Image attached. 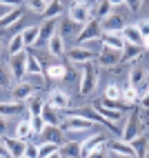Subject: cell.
Segmentation results:
<instances>
[{"label":"cell","mask_w":149,"mask_h":158,"mask_svg":"<svg viewBox=\"0 0 149 158\" xmlns=\"http://www.w3.org/2000/svg\"><path fill=\"white\" fill-rule=\"evenodd\" d=\"M98 85V67L93 65V62H82V76H80V94L82 96H87L91 94Z\"/></svg>","instance_id":"cell-1"},{"label":"cell","mask_w":149,"mask_h":158,"mask_svg":"<svg viewBox=\"0 0 149 158\" xmlns=\"http://www.w3.org/2000/svg\"><path fill=\"white\" fill-rule=\"evenodd\" d=\"M69 18L76 25L82 27L85 23H89V20L93 18V7L87 2V0H76V2L69 7Z\"/></svg>","instance_id":"cell-2"},{"label":"cell","mask_w":149,"mask_h":158,"mask_svg":"<svg viewBox=\"0 0 149 158\" xmlns=\"http://www.w3.org/2000/svg\"><path fill=\"white\" fill-rule=\"evenodd\" d=\"M102 34V27H100V20L91 18L89 23H85L80 34H78V45H87V43H96Z\"/></svg>","instance_id":"cell-3"},{"label":"cell","mask_w":149,"mask_h":158,"mask_svg":"<svg viewBox=\"0 0 149 158\" xmlns=\"http://www.w3.org/2000/svg\"><path fill=\"white\" fill-rule=\"evenodd\" d=\"M91 127H93V120H89L87 116H82V114H71L60 129L71 134V131H89Z\"/></svg>","instance_id":"cell-4"},{"label":"cell","mask_w":149,"mask_h":158,"mask_svg":"<svg viewBox=\"0 0 149 158\" xmlns=\"http://www.w3.org/2000/svg\"><path fill=\"white\" fill-rule=\"evenodd\" d=\"M105 154L109 156H127V158H136L134 147L127 140H107L105 143Z\"/></svg>","instance_id":"cell-5"},{"label":"cell","mask_w":149,"mask_h":158,"mask_svg":"<svg viewBox=\"0 0 149 158\" xmlns=\"http://www.w3.org/2000/svg\"><path fill=\"white\" fill-rule=\"evenodd\" d=\"M9 71L16 80H23L27 76V54L20 51V54H11V60H9Z\"/></svg>","instance_id":"cell-6"},{"label":"cell","mask_w":149,"mask_h":158,"mask_svg":"<svg viewBox=\"0 0 149 158\" xmlns=\"http://www.w3.org/2000/svg\"><path fill=\"white\" fill-rule=\"evenodd\" d=\"M138 123H140V116H138V111L134 109V111L129 114V118H127L125 127L120 129V138H122V140H131L134 136L140 134V129H138Z\"/></svg>","instance_id":"cell-7"},{"label":"cell","mask_w":149,"mask_h":158,"mask_svg":"<svg viewBox=\"0 0 149 158\" xmlns=\"http://www.w3.org/2000/svg\"><path fill=\"white\" fill-rule=\"evenodd\" d=\"M120 36H122L125 43H129V45H140L143 49H147V40H143V36H140V31H138L136 25H125V27L120 29Z\"/></svg>","instance_id":"cell-8"},{"label":"cell","mask_w":149,"mask_h":158,"mask_svg":"<svg viewBox=\"0 0 149 158\" xmlns=\"http://www.w3.org/2000/svg\"><path fill=\"white\" fill-rule=\"evenodd\" d=\"M65 54L69 56V60L78 62V65H82V62H89V60H93V51H91L87 45H78V47H73V49L65 51Z\"/></svg>","instance_id":"cell-9"},{"label":"cell","mask_w":149,"mask_h":158,"mask_svg":"<svg viewBox=\"0 0 149 158\" xmlns=\"http://www.w3.org/2000/svg\"><path fill=\"white\" fill-rule=\"evenodd\" d=\"M98 62H100L102 67H114V65H118V62H120V51L102 45V51H100V56H98Z\"/></svg>","instance_id":"cell-10"},{"label":"cell","mask_w":149,"mask_h":158,"mask_svg":"<svg viewBox=\"0 0 149 158\" xmlns=\"http://www.w3.org/2000/svg\"><path fill=\"white\" fill-rule=\"evenodd\" d=\"M2 140V145H5V149L9 152V156H16V158H23V154H25V140H20V138H0Z\"/></svg>","instance_id":"cell-11"},{"label":"cell","mask_w":149,"mask_h":158,"mask_svg":"<svg viewBox=\"0 0 149 158\" xmlns=\"http://www.w3.org/2000/svg\"><path fill=\"white\" fill-rule=\"evenodd\" d=\"M98 40H102L105 47H111V49H118V51L125 47V40L120 36V31H105V34H100Z\"/></svg>","instance_id":"cell-12"},{"label":"cell","mask_w":149,"mask_h":158,"mask_svg":"<svg viewBox=\"0 0 149 158\" xmlns=\"http://www.w3.org/2000/svg\"><path fill=\"white\" fill-rule=\"evenodd\" d=\"M47 102L51 105V107H56V109L60 111V109H67L71 100H69V96H67V94L62 91V89H54V91L49 94V100H47Z\"/></svg>","instance_id":"cell-13"},{"label":"cell","mask_w":149,"mask_h":158,"mask_svg":"<svg viewBox=\"0 0 149 158\" xmlns=\"http://www.w3.org/2000/svg\"><path fill=\"white\" fill-rule=\"evenodd\" d=\"M91 109L96 114H100L105 120H109V123H118L120 120V109H111V107H105L102 102H93L91 105Z\"/></svg>","instance_id":"cell-14"},{"label":"cell","mask_w":149,"mask_h":158,"mask_svg":"<svg viewBox=\"0 0 149 158\" xmlns=\"http://www.w3.org/2000/svg\"><path fill=\"white\" fill-rule=\"evenodd\" d=\"M20 20H23V7H11L2 18H0V29H7V27L20 23Z\"/></svg>","instance_id":"cell-15"},{"label":"cell","mask_w":149,"mask_h":158,"mask_svg":"<svg viewBox=\"0 0 149 158\" xmlns=\"http://www.w3.org/2000/svg\"><path fill=\"white\" fill-rule=\"evenodd\" d=\"M100 27L105 29V31H120L122 27H125V18L122 16H107V18H102L100 20Z\"/></svg>","instance_id":"cell-16"},{"label":"cell","mask_w":149,"mask_h":158,"mask_svg":"<svg viewBox=\"0 0 149 158\" xmlns=\"http://www.w3.org/2000/svg\"><path fill=\"white\" fill-rule=\"evenodd\" d=\"M131 147H134V154H136V158L138 156H147V134L143 131V134H138V136H134L131 140H127Z\"/></svg>","instance_id":"cell-17"},{"label":"cell","mask_w":149,"mask_h":158,"mask_svg":"<svg viewBox=\"0 0 149 158\" xmlns=\"http://www.w3.org/2000/svg\"><path fill=\"white\" fill-rule=\"evenodd\" d=\"M42 136H45V140H49V143L62 145V129L58 127V125H45V129H42Z\"/></svg>","instance_id":"cell-18"},{"label":"cell","mask_w":149,"mask_h":158,"mask_svg":"<svg viewBox=\"0 0 149 158\" xmlns=\"http://www.w3.org/2000/svg\"><path fill=\"white\" fill-rule=\"evenodd\" d=\"M47 47H49V54L51 56H62V54H65V38L54 34L47 40Z\"/></svg>","instance_id":"cell-19"},{"label":"cell","mask_w":149,"mask_h":158,"mask_svg":"<svg viewBox=\"0 0 149 158\" xmlns=\"http://www.w3.org/2000/svg\"><path fill=\"white\" fill-rule=\"evenodd\" d=\"M54 34H56V20L54 18H47L45 25L38 27V43H40V40H49Z\"/></svg>","instance_id":"cell-20"},{"label":"cell","mask_w":149,"mask_h":158,"mask_svg":"<svg viewBox=\"0 0 149 158\" xmlns=\"http://www.w3.org/2000/svg\"><path fill=\"white\" fill-rule=\"evenodd\" d=\"M40 116L45 118L47 125H60V118H58V109L56 107H51V105H42V109H40Z\"/></svg>","instance_id":"cell-21"},{"label":"cell","mask_w":149,"mask_h":158,"mask_svg":"<svg viewBox=\"0 0 149 158\" xmlns=\"http://www.w3.org/2000/svg\"><path fill=\"white\" fill-rule=\"evenodd\" d=\"M11 91H14V100H27L31 94H34V87L25 80H18V87L11 89Z\"/></svg>","instance_id":"cell-22"},{"label":"cell","mask_w":149,"mask_h":158,"mask_svg":"<svg viewBox=\"0 0 149 158\" xmlns=\"http://www.w3.org/2000/svg\"><path fill=\"white\" fill-rule=\"evenodd\" d=\"M102 140H105V136H100V134H96V136H91V138L82 140V143H80V156H87V158H89L91 149H93L98 143H102Z\"/></svg>","instance_id":"cell-23"},{"label":"cell","mask_w":149,"mask_h":158,"mask_svg":"<svg viewBox=\"0 0 149 158\" xmlns=\"http://www.w3.org/2000/svg\"><path fill=\"white\" fill-rule=\"evenodd\" d=\"M20 36H23V43H25V47L38 45V27H25L23 31H20Z\"/></svg>","instance_id":"cell-24"},{"label":"cell","mask_w":149,"mask_h":158,"mask_svg":"<svg viewBox=\"0 0 149 158\" xmlns=\"http://www.w3.org/2000/svg\"><path fill=\"white\" fill-rule=\"evenodd\" d=\"M23 111L20 100H11V102H0V116H16Z\"/></svg>","instance_id":"cell-25"},{"label":"cell","mask_w":149,"mask_h":158,"mask_svg":"<svg viewBox=\"0 0 149 158\" xmlns=\"http://www.w3.org/2000/svg\"><path fill=\"white\" fill-rule=\"evenodd\" d=\"M58 147L60 145H56V143H49V140H45L40 147H38V158H49V156H58Z\"/></svg>","instance_id":"cell-26"},{"label":"cell","mask_w":149,"mask_h":158,"mask_svg":"<svg viewBox=\"0 0 149 158\" xmlns=\"http://www.w3.org/2000/svg\"><path fill=\"white\" fill-rule=\"evenodd\" d=\"M60 11H62L60 0H49L47 7H45V11H42V16H45V20H47V18H58Z\"/></svg>","instance_id":"cell-27"},{"label":"cell","mask_w":149,"mask_h":158,"mask_svg":"<svg viewBox=\"0 0 149 158\" xmlns=\"http://www.w3.org/2000/svg\"><path fill=\"white\" fill-rule=\"evenodd\" d=\"M120 51H122V54H120L122 60H136L138 56H140V45H129V43H125V47H122Z\"/></svg>","instance_id":"cell-28"},{"label":"cell","mask_w":149,"mask_h":158,"mask_svg":"<svg viewBox=\"0 0 149 158\" xmlns=\"http://www.w3.org/2000/svg\"><path fill=\"white\" fill-rule=\"evenodd\" d=\"M27 73L29 76H42V65L36 56L27 54Z\"/></svg>","instance_id":"cell-29"},{"label":"cell","mask_w":149,"mask_h":158,"mask_svg":"<svg viewBox=\"0 0 149 158\" xmlns=\"http://www.w3.org/2000/svg\"><path fill=\"white\" fill-rule=\"evenodd\" d=\"M147 80V73H145V67H134L131 73H129V85L131 87H138L140 82Z\"/></svg>","instance_id":"cell-30"},{"label":"cell","mask_w":149,"mask_h":158,"mask_svg":"<svg viewBox=\"0 0 149 158\" xmlns=\"http://www.w3.org/2000/svg\"><path fill=\"white\" fill-rule=\"evenodd\" d=\"M120 100H122V105H136L138 100H136V89L131 87V85H127V87H122L120 89Z\"/></svg>","instance_id":"cell-31"},{"label":"cell","mask_w":149,"mask_h":158,"mask_svg":"<svg viewBox=\"0 0 149 158\" xmlns=\"http://www.w3.org/2000/svg\"><path fill=\"white\" fill-rule=\"evenodd\" d=\"M14 87V76L5 65H0V89H11Z\"/></svg>","instance_id":"cell-32"},{"label":"cell","mask_w":149,"mask_h":158,"mask_svg":"<svg viewBox=\"0 0 149 158\" xmlns=\"http://www.w3.org/2000/svg\"><path fill=\"white\" fill-rule=\"evenodd\" d=\"M58 156H80V143H69V145L62 143L58 147Z\"/></svg>","instance_id":"cell-33"},{"label":"cell","mask_w":149,"mask_h":158,"mask_svg":"<svg viewBox=\"0 0 149 158\" xmlns=\"http://www.w3.org/2000/svg\"><path fill=\"white\" fill-rule=\"evenodd\" d=\"M29 123H31V136H38V134H42V129H45V118H42L40 114H34L29 118Z\"/></svg>","instance_id":"cell-34"},{"label":"cell","mask_w":149,"mask_h":158,"mask_svg":"<svg viewBox=\"0 0 149 158\" xmlns=\"http://www.w3.org/2000/svg\"><path fill=\"white\" fill-rule=\"evenodd\" d=\"M29 136H31V123H29V120H20V123L16 125V138L27 140Z\"/></svg>","instance_id":"cell-35"},{"label":"cell","mask_w":149,"mask_h":158,"mask_svg":"<svg viewBox=\"0 0 149 158\" xmlns=\"http://www.w3.org/2000/svg\"><path fill=\"white\" fill-rule=\"evenodd\" d=\"M109 14H111V5L107 2V0H98V7H96V11H93V18L102 20V18H107Z\"/></svg>","instance_id":"cell-36"},{"label":"cell","mask_w":149,"mask_h":158,"mask_svg":"<svg viewBox=\"0 0 149 158\" xmlns=\"http://www.w3.org/2000/svg\"><path fill=\"white\" fill-rule=\"evenodd\" d=\"M25 49V43H23V36L16 34L11 36V43H9V54H20V51Z\"/></svg>","instance_id":"cell-37"},{"label":"cell","mask_w":149,"mask_h":158,"mask_svg":"<svg viewBox=\"0 0 149 158\" xmlns=\"http://www.w3.org/2000/svg\"><path fill=\"white\" fill-rule=\"evenodd\" d=\"M65 73H67V69L62 67V65H51V67L47 69V76H49V78H54V80L65 78Z\"/></svg>","instance_id":"cell-38"},{"label":"cell","mask_w":149,"mask_h":158,"mask_svg":"<svg viewBox=\"0 0 149 158\" xmlns=\"http://www.w3.org/2000/svg\"><path fill=\"white\" fill-rule=\"evenodd\" d=\"M105 100H120V87L118 85H107V89H105Z\"/></svg>","instance_id":"cell-39"},{"label":"cell","mask_w":149,"mask_h":158,"mask_svg":"<svg viewBox=\"0 0 149 158\" xmlns=\"http://www.w3.org/2000/svg\"><path fill=\"white\" fill-rule=\"evenodd\" d=\"M27 7H29V11H34V14H42L45 7H47V0H27Z\"/></svg>","instance_id":"cell-40"},{"label":"cell","mask_w":149,"mask_h":158,"mask_svg":"<svg viewBox=\"0 0 149 158\" xmlns=\"http://www.w3.org/2000/svg\"><path fill=\"white\" fill-rule=\"evenodd\" d=\"M27 100H29V111H31V116H34V114H40V109H42V100H40L38 96H34V94H31Z\"/></svg>","instance_id":"cell-41"},{"label":"cell","mask_w":149,"mask_h":158,"mask_svg":"<svg viewBox=\"0 0 149 158\" xmlns=\"http://www.w3.org/2000/svg\"><path fill=\"white\" fill-rule=\"evenodd\" d=\"M136 27H138V31H140L143 40H147V43H149V38H147V36H149V23H147V20L143 18V20H140V23H138Z\"/></svg>","instance_id":"cell-42"},{"label":"cell","mask_w":149,"mask_h":158,"mask_svg":"<svg viewBox=\"0 0 149 158\" xmlns=\"http://www.w3.org/2000/svg\"><path fill=\"white\" fill-rule=\"evenodd\" d=\"M36 154H38V147L31 145V143H27V145H25V154H23V158H34Z\"/></svg>","instance_id":"cell-43"},{"label":"cell","mask_w":149,"mask_h":158,"mask_svg":"<svg viewBox=\"0 0 149 158\" xmlns=\"http://www.w3.org/2000/svg\"><path fill=\"white\" fill-rule=\"evenodd\" d=\"M73 25H76L73 20H71V23H69V20H65V23H62V34H58V36H62V38H65V36L73 34Z\"/></svg>","instance_id":"cell-44"},{"label":"cell","mask_w":149,"mask_h":158,"mask_svg":"<svg viewBox=\"0 0 149 158\" xmlns=\"http://www.w3.org/2000/svg\"><path fill=\"white\" fill-rule=\"evenodd\" d=\"M0 5H5V7H20L23 0H0Z\"/></svg>","instance_id":"cell-45"},{"label":"cell","mask_w":149,"mask_h":158,"mask_svg":"<svg viewBox=\"0 0 149 158\" xmlns=\"http://www.w3.org/2000/svg\"><path fill=\"white\" fill-rule=\"evenodd\" d=\"M125 2L129 5V9H134V11H136V9L140 7V2H143V0H125Z\"/></svg>","instance_id":"cell-46"},{"label":"cell","mask_w":149,"mask_h":158,"mask_svg":"<svg viewBox=\"0 0 149 158\" xmlns=\"http://www.w3.org/2000/svg\"><path fill=\"white\" fill-rule=\"evenodd\" d=\"M0 158H9V152L5 149V145H2V140H0Z\"/></svg>","instance_id":"cell-47"},{"label":"cell","mask_w":149,"mask_h":158,"mask_svg":"<svg viewBox=\"0 0 149 158\" xmlns=\"http://www.w3.org/2000/svg\"><path fill=\"white\" fill-rule=\"evenodd\" d=\"M9 9H11V7H9ZM9 9H7V7H5V5H0V18H2V16H5V14H7V11H9Z\"/></svg>","instance_id":"cell-48"},{"label":"cell","mask_w":149,"mask_h":158,"mask_svg":"<svg viewBox=\"0 0 149 158\" xmlns=\"http://www.w3.org/2000/svg\"><path fill=\"white\" fill-rule=\"evenodd\" d=\"M107 2H109L111 7H116V5H122V2H125V0H107Z\"/></svg>","instance_id":"cell-49"},{"label":"cell","mask_w":149,"mask_h":158,"mask_svg":"<svg viewBox=\"0 0 149 158\" xmlns=\"http://www.w3.org/2000/svg\"><path fill=\"white\" fill-rule=\"evenodd\" d=\"M2 136H5V123L0 120V138H2Z\"/></svg>","instance_id":"cell-50"},{"label":"cell","mask_w":149,"mask_h":158,"mask_svg":"<svg viewBox=\"0 0 149 158\" xmlns=\"http://www.w3.org/2000/svg\"><path fill=\"white\" fill-rule=\"evenodd\" d=\"M0 51H2V45H0Z\"/></svg>","instance_id":"cell-51"},{"label":"cell","mask_w":149,"mask_h":158,"mask_svg":"<svg viewBox=\"0 0 149 158\" xmlns=\"http://www.w3.org/2000/svg\"><path fill=\"white\" fill-rule=\"evenodd\" d=\"M47 2H49V0H47Z\"/></svg>","instance_id":"cell-52"}]
</instances>
